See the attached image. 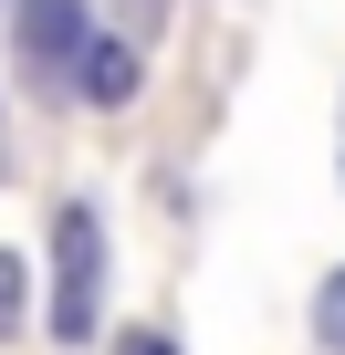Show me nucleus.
I'll return each instance as SVG.
<instances>
[{
    "mask_svg": "<svg viewBox=\"0 0 345 355\" xmlns=\"http://www.w3.org/2000/svg\"><path fill=\"white\" fill-rule=\"evenodd\" d=\"M53 334L63 345L105 334V220H94V199L53 209Z\"/></svg>",
    "mask_w": 345,
    "mask_h": 355,
    "instance_id": "1",
    "label": "nucleus"
},
{
    "mask_svg": "<svg viewBox=\"0 0 345 355\" xmlns=\"http://www.w3.org/2000/svg\"><path fill=\"white\" fill-rule=\"evenodd\" d=\"M94 21H84V0H22V73L42 94H74V63H84Z\"/></svg>",
    "mask_w": 345,
    "mask_h": 355,
    "instance_id": "2",
    "label": "nucleus"
},
{
    "mask_svg": "<svg viewBox=\"0 0 345 355\" xmlns=\"http://www.w3.org/2000/svg\"><path fill=\"white\" fill-rule=\"evenodd\" d=\"M136 84H146V63H136V42H115V32H94V42H84V63H74V94L115 115V105H136Z\"/></svg>",
    "mask_w": 345,
    "mask_h": 355,
    "instance_id": "3",
    "label": "nucleus"
},
{
    "mask_svg": "<svg viewBox=\"0 0 345 355\" xmlns=\"http://www.w3.org/2000/svg\"><path fill=\"white\" fill-rule=\"evenodd\" d=\"M314 334L345 355V272H324V293H314Z\"/></svg>",
    "mask_w": 345,
    "mask_h": 355,
    "instance_id": "4",
    "label": "nucleus"
},
{
    "mask_svg": "<svg viewBox=\"0 0 345 355\" xmlns=\"http://www.w3.org/2000/svg\"><path fill=\"white\" fill-rule=\"evenodd\" d=\"M0 334H22V261L0 251Z\"/></svg>",
    "mask_w": 345,
    "mask_h": 355,
    "instance_id": "5",
    "label": "nucleus"
},
{
    "mask_svg": "<svg viewBox=\"0 0 345 355\" xmlns=\"http://www.w3.org/2000/svg\"><path fill=\"white\" fill-rule=\"evenodd\" d=\"M115 355H178V334H157V324H136V334H126Z\"/></svg>",
    "mask_w": 345,
    "mask_h": 355,
    "instance_id": "6",
    "label": "nucleus"
},
{
    "mask_svg": "<svg viewBox=\"0 0 345 355\" xmlns=\"http://www.w3.org/2000/svg\"><path fill=\"white\" fill-rule=\"evenodd\" d=\"M157 11H167V0H136V21H157Z\"/></svg>",
    "mask_w": 345,
    "mask_h": 355,
    "instance_id": "7",
    "label": "nucleus"
}]
</instances>
